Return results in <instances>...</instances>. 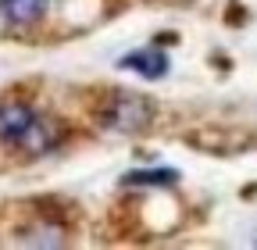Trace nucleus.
I'll use <instances>...</instances> for the list:
<instances>
[{"instance_id": "nucleus-1", "label": "nucleus", "mask_w": 257, "mask_h": 250, "mask_svg": "<svg viewBox=\"0 0 257 250\" xmlns=\"http://www.w3.org/2000/svg\"><path fill=\"white\" fill-rule=\"evenodd\" d=\"M154 121V104L140 93H111L104 111H100V125L111 133H140Z\"/></svg>"}, {"instance_id": "nucleus-2", "label": "nucleus", "mask_w": 257, "mask_h": 250, "mask_svg": "<svg viewBox=\"0 0 257 250\" xmlns=\"http://www.w3.org/2000/svg\"><path fill=\"white\" fill-rule=\"evenodd\" d=\"M36 121H40V114L32 111V104H25V100H0V143L25 150V140H29L32 129H36Z\"/></svg>"}, {"instance_id": "nucleus-3", "label": "nucleus", "mask_w": 257, "mask_h": 250, "mask_svg": "<svg viewBox=\"0 0 257 250\" xmlns=\"http://www.w3.org/2000/svg\"><path fill=\"white\" fill-rule=\"evenodd\" d=\"M118 65L143 75V79H161V75H168V54L157 50V47H147V50H136V54H125Z\"/></svg>"}, {"instance_id": "nucleus-4", "label": "nucleus", "mask_w": 257, "mask_h": 250, "mask_svg": "<svg viewBox=\"0 0 257 250\" xmlns=\"http://www.w3.org/2000/svg\"><path fill=\"white\" fill-rule=\"evenodd\" d=\"M54 0H0V15H4L11 25H29L36 22Z\"/></svg>"}, {"instance_id": "nucleus-5", "label": "nucleus", "mask_w": 257, "mask_h": 250, "mask_svg": "<svg viewBox=\"0 0 257 250\" xmlns=\"http://www.w3.org/2000/svg\"><path fill=\"white\" fill-rule=\"evenodd\" d=\"M179 179V172H133V175H125V182H133V186H172Z\"/></svg>"}]
</instances>
